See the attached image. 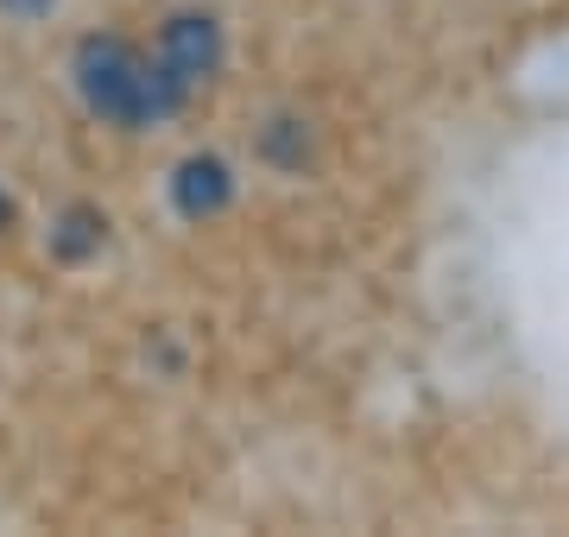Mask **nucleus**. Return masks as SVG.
<instances>
[{
    "label": "nucleus",
    "mask_w": 569,
    "mask_h": 537,
    "mask_svg": "<svg viewBox=\"0 0 569 537\" xmlns=\"http://www.w3.org/2000/svg\"><path fill=\"white\" fill-rule=\"evenodd\" d=\"M77 89H82V102H89V114H102L114 126H152L183 102V89L164 77L159 63H146L121 39L77 44Z\"/></svg>",
    "instance_id": "nucleus-1"
},
{
    "label": "nucleus",
    "mask_w": 569,
    "mask_h": 537,
    "mask_svg": "<svg viewBox=\"0 0 569 537\" xmlns=\"http://www.w3.org/2000/svg\"><path fill=\"white\" fill-rule=\"evenodd\" d=\"M159 70L171 83L190 95V89H203L216 70H222V26L209 20V13H178V20H164L159 32Z\"/></svg>",
    "instance_id": "nucleus-2"
},
{
    "label": "nucleus",
    "mask_w": 569,
    "mask_h": 537,
    "mask_svg": "<svg viewBox=\"0 0 569 537\" xmlns=\"http://www.w3.org/2000/svg\"><path fill=\"white\" fill-rule=\"evenodd\" d=\"M234 203V171L216 159V152H197V159H183L171 171V209H178L183 222H209V215H222Z\"/></svg>",
    "instance_id": "nucleus-3"
},
{
    "label": "nucleus",
    "mask_w": 569,
    "mask_h": 537,
    "mask_svg": "<svg viewBox=\"0 0 569 537\" xmlns=\"http://www.w3.org/2000/svg\"><path fill=\"white\" fill-rule=\"evenodd\" d=\"M51 247H58V260H82V253L102 247V215L96 209H70L58 227H51Z\"/></svg>",
    "instance_id": "nucleus-4"
},
{
    "label": "nucleus",
    "mask_w": 569,
    "mask_h": 537,
    "mask_svg": "<svg viewBox=\"0 0 569 537\" xmlns=\"http://www.w3.org/2000/svg\"><path fill=\"white\" fill-rule=\"evenodd\" d=\"M7 13H20V20H39V13H51V0H0Z\"/></svg>",
    "instance_id": "nucleus-5"
},
{
    "label": "nucleus",
    "mask_w": 569,
    "mask_h": 537,
    "mask_svg": "<svg viewBox=\"0 0 569 537\" xmlns=\"http://www.w3.org/2000/svg\"><path fill=\"white\" fill-rule=\"evenodd\" d=\"M7 222H13V203H7V196H0V234H7Z\"/></svg>",
    "instance_id": "nucleus-6"
}]
</instances>
